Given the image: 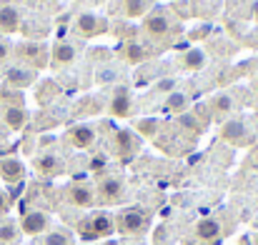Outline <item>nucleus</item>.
I'll list each match as a JSON object with an SVG mask.
<instances>
[{
    "label": "nucleus",
    "mask_w": 258,
    "mask_h": 245,
    "mask_svg": "<svg viewBox=\"0 0 258 245\" xmlns=\"http://www.w3.org/2000/svg\"><path fill=\"white\" fill-rule=\"evenodd\" d=\"M115 233V215L105 210H93L78 223V235L83 240H103Z\"/></svg>",
    "instance_id": "obj_1"
},
{
    "label": "nucleus",
    "mask_w": 258,
    "mask_h": 245,
    "mask_svg": "<svg viewBox=\"0 0 258 245\" xmlns=\"http://www.w3.org/2000/svg\"><path fill=\"white\" fill-rule=\"evenodd\" d=\"M151 225V215L146 208L141 205H131V208H123L118 215H115V230L120 235H143Z\"/></svg>",
    "instance_id": "obj_2"
},
{
    "label": "nucleus",
    "mask_w": 258,
    "mask_h": 245,
    "mask_svg": "<svg viewBox=\"0 0 258 245\" xmlns=\"http://www.w3.org/2000/svg\"><path fill=\"white\" fill-rule=\"evenodd\" d=\"M13 50H15L18 60L23 65L33 68V70H43V68L50 65V48L40 40H25V43L15 45Z\"/></svg>",
    "instance_id": "obj_3"
},
{
    "label": "nucleus",
    "mask_w": 258,
    "mask_h": 245,
    "mask_svg": "<svg viewBox=\"0 0 258 245\" xmlns=\"http://www.w3.org/2000/svg\"><path fill=\"white\" fill-rule=\"evenodd\" d=\"M125 198V180L115 173H108L95 185V200L100 205H118Z\"/></svg>",
    "instance_id": "obj_4"
},
{
    "label": "nucleus",
    "mask_w": 258,
    "mask_h": 245,
    "mask_svg": "<svg viewBox=\"0 0 258 245\" xmlns=\"http://www.w3.org/2000/svg\"><path fill=\"white\" fill-rule=\"evenodd\" d=\"M138 150H141V138L131 128H115V133L110 135V153L120 160H131L138 155Z\"/></svg>",
    "instance_id": "obj_5"
},
{
    "label": "nucleus",
    "mask_w": 258,
    "mask_h": 245,
    "mask_svg": "<svg viewBox=\"0 0 258 245\" xmlns=\"http://www.w3.org/2000/svg\"><path fill=\"white\" fill-rule=\"evenodd\" d=\"M73 33L78 35V38H98V35H103V33H108V20L103 18V15H98V13H90V10H83L78 18H76V23H73Z\"/></svg>",
    "instance_id": "obj_6"
},
{
    "label": "nucleus",
    "mask_w": 258,
    "mask_h": 245,
    "mask_svg": "<svg viewBox=\"0 0 258 245\" xmlns=\"http://www.w3.org/2000/svg\"><path fill=\"white\" fill-rule=\"evenodd\" d=\"M18 225H20V233H23V235H33V238H38V235H45V233L50 230L53 218H50L45 210L33 208V210H25V213H23V218H20Z\"/></svg>",
    "instance_id": "obj_7"
},
{
    "label": "nucleus",
    "mask_w": 258,
    "mask_h": 245,
    "mask_svg": "<svg viewBox=\"0 0 258 245\" xmlns=\"http://www.w3.org/2000/svg\"><path fill=\"white\" fill-rule=\"evenodd\" d=\"M143 30H146L148 38H153V40H166L173 33V23H171V18L166 15V10L156 8V10L146 13V18H143Z\"/></svg>",
    "instance_id": "obj_8"
},
{
    "label": "nucleus",
    "mask_w": 258,
    "mask_h": 245,
    "mask_svg": "<svg viewBox=\"0 0 258 245\" xmlns=\"http://www.w3.org/2000/svg\"><path fill=\"white\" fill-rule=\"evenodd\" d=\"M108 113L113 118H120V120H125V118L133 115V95H131V90L125 85H115L113 88L110 103H108Z\"/></svg>",
    "instance_id": "obj_9"
},
{
    "label": "nucleus",
    "mask_w": 258,
    "mask_h": 245,
    "mask_svg": "<svg viewBox=\"0 0 258 245\" xmlns=\"http://www.w3.org/2000/svg\"><path fill=\"white\" fill-rule=\"evenodd\" d=\"M33 168L40 178H58V175L66 173V160L58 153H40L33 160Z\"/></svg>",
    "instance_id": "obj_10"
},
{
    "label": "nucleus",
    "mask_w": 258,
    "mask_h": 245,
    "mask_svg": "<svg viewBox=\"0 0 258 245\" xmlns=\"http://www.w3.org/2000/svg\"><path fill=\"white\" fill-rule=\"evenodd\" d=\"M66 200L76 208H93L98 200H95V188L88 185V183H71L66 188Z\"/></svg>",
    "instance_id": "obj_11"
},
{
    "label": "nucleus",
    "mask_w": 258,
    "mask_h": 245,
    "mask_svg": "<svg viewBox=\"0 0 258 245\" xmlns=\"http://www.w3.org/2000/svg\"><path fill=\"white\" fill-rule=\"evenodd\" d=\"M95 138H98V133H95V128L88 125V123H76V125L66 133V140H68L76 150L93 148V145H95Z\"/></svg>",
    "instance_id": "obj_12"
},
{
    "label": "nucleus",
    "mask_w": 258,
    "mask_h": 245,
    "mask_svg": "<svg viewBox=\"0 0 258 245\" xmlns=\"http://www.w3.org/2000/svg\"><path fill=\"white\" fill-rule=\"evenodd\" d=\"M3 78L5 83L10 85V88H28V85H33L35 78H38V70H33V68H28V65H8L5 68V73H3Z\"/></svg>",
    "instance_id": "obj_13"
},
{
    "label": "nucleus",
    "mask_w": 258,
    "mask_h": 245,
    "mask_svg": "<svg viewBox=\"0 0 258 245\" xmlns=\"http://www.w3.org/2000/svg\"><path fill=\"white\" fill-rule=\"evenodd\" d=\"M76 58H78V48L68 40H60L50 48V65L53 68H68L76 63Z\"/></svg>",
    "instance_id": "obj_14"
},
{
    "label": "nucleus",
    "mask_w": 258,
    "mask_h": 245,
    "mask_svg": "<svg viewBox=\"0 0 258 245\" xmlns=\"http://www.w3.org/2000/svg\"><path fill=\"white\" fill-rule=\"evenodd\" d=\"M193 235L201 240V243H213L223 235V228H221V220L218 218H201L196 225H193Z\"/></svg>",
    "instance_id": "obj_15"
},
{
    "label": "nucleus",
    "mask_w": 258,
    "mask_h": 245,
    "mask_svg": "<svg viewBox=\"0 0 258 245\" xmlns=\"http://www.w3.org/2000/svg\"><path fill=\"white\" fill-rule=\"evenodd\" d=\"M221 135H223V140H228L231 145H238V148L251 143V133H248L246 123H241V120H228V123L223 125Z\"/></svg>",
    "instance_id": "obj_16"
},
{
    "label": "nucleus",
    "mask_w": 258,
    "mask_h": 245,
    "mask_svg": "<svg viewBox=\"0 0 258 245\" xmlns=\"http://www.w3.org/2000/svg\"><path fill=\"white\" fill-rule=\"evenodd\" d=\"M23 178H25V165H23V160H18V158H13V155L0 158V180L15 185V183H20Z\"/></svg>",
    "instance_id": "obj_17"
},
{
    "label": "nucleus",
    "mask_w": 258,
    "mask_h": 245,
    "mask_svg": "<svg viewBox=\"0 0 258 245\" xmlns=\"http://www.w3.org/2000/svg\"><path fill=\"white\" fill-rule=\"evenodd\" d=\"M20 20H23V15L15 5H0V35L20 30Z\"/></svg>",
    "instance_id": "obj_18"
},
{
    "label": "nucleus",
    "mask_w": 258,
    "mask_h": 245,
    "mask_svg": "<svg viewBox=\"0 0 258 245\" xmlns=\"http://www.w3.org/2000/svg\"><path fill=\"white\" fill-rule=\"evenodd\" d=\"M25 120H28V113L18 105H8V108H3V123L10 128V130H23V125H25Z\"/></svg>",
    "instance_id": "obj_19"
},
{
    "label": "nucleus",
    "mask_w": 258,
    "mask_h": 245,
    "mask_svg": "<svg viewBox=\"0 0 258 245\" xmlns=\"http://www.w3.org/2000/svg\"><path fill=\"white\" fill-rule=\"evenodd\" d=\"M206 50H201V48H188L185 53H183V58H180V63H183V68L185 70H203L206 68Z\"/></svg>",
    "instance_id": "obj_20"
},
{
    "label": "nucleus",
    "mask_w": 258,
    "mask_h": 245,
    "mask_svg": "<svg viewBox=\"0 0 258 245\" xmlns=\"http://www.w3.org/2000/svg\"><path fill=\"white\" fill-rule=\"evenodd\" d=\"M40 245H76V240H73V233L71 230H66V228H50L40 238Z\"/></svg>",
    "instance_id": "obj_21"
},
{
    "label": "nucleus",
    "mask_w": 258,
    "mask_h": 245,
    "mask_svg": "<svg viewBox=\"0 0 258 245\" xmlns=\"http://www.w3.org/2000/svg\"><path fill=\"white\" fill-rule=\"evenodd\" d=\"M123 58H125L131 65H138V63H143V60L148 58V50H146L141 43H136V40H128V43L123 45Z\"/></svg>",
    "instance_id": "obj_22"
},
{
    "label": "nucleus",
    "mask_w": 258,
    "mask_h": 245,
    "mask_svg": "<svg viewBox=\"0 0 258 245\" xmlns=\"http://www.w3.org/2000/svg\"><path fill=\"white\" fill-rule=\"evenodd\" d=\"M211 110H213L216 118L228 115V113L233 110V98H231L228 93H216V95L211 98Z\"/></svg>",
    "instance_id": "obj_23"
},
{
    "label": "nucleus",
    "mask_w": 258,
    "mask_h": 245,
    "mask_svg": "<svg viewBox=\"0 0 258 245\" xmlns=\"http://www.w3.org/2000/svg\"><path fill=\"white\" fill-rule=\"evenodd\" d=\"M20 225H15V220H3L0 223V245H18L20 240Z\"/></svg>",
    "instance_id": "obj_24"
},
{
    "label": "nucleus",
    "mask_w": 258,
    "mask_h": 245,
    "mask_svg": "<svg viewBox=\"0 0 258 245\" xmlns=\"http://www.w3.org/2000/svg\"><path fill=\"white\" fill-rule=\"evenodd\" d=\"M178 125H180L190 138H198V135L203 133V123L196 118V113H188V110H185L183 115H178Z\"/></svg>",
    "instance_id": "obj_25"
},
{
    "label": "nucleus",
    "mask_w": 258,
    "mask_h": 245,
    "mask_svg": "<svg viewBox=\"0 0 258 245\" xmlns=\"http://www.w3.org/2000/svg\"><path fill=\"white\" fill-rule=\"evenodd\" d=\"M166 108L171 110L173 115H183V113L188 110V98H185V93H180V90H173L171 95L166 98Z\"/></svg>",
    "instance_id": "obj_26"
},
{
    "label": "nucleus",
    "mask_w": 258,
    "mask_h": 245,
    "mask_svg": "<svg viewBox=\"0 0 258 245\" xmlns=\"http://www.w3.org/2000/svg\"><path fill=\"white\" fill-rule=\"evenodd\" d=\"M148 10V0H123V13L128 18H146Z\"/></svg>",
    "instance_id": "obj_27"
},
{
    "label": "nucleus",
    "mask_w": 258,
    "mask_h": 245,
    "mask_svg": "<svg viewBox=\"0 0 258 245\" xmlns=\"http://www.w3.org/2000/svg\"><path fill=\"white\" fill-rule=\"evenodd\" d=\"M138 130H141L143 135H153V133H158V123H156V120H141V123H138Z\"/></svg>",
    "instance_id": "obj_28"
},
{
    "label": "nucleus",
    "mask_w": 258,
    "mask_h": 245,
    "mask_svg": "<svg viewBox=\"0 0 258 245\" xmlns=\"http://www.w3.org/2000/svg\"><path fill=\"white\" fill-rule=\"evenodd\" d=\"M10 53H13V45H10L5 38H0V65L10 58Z\"/></svg>",
    "instance_id": "obj_29"
},
{
    "label": "nucleus",
    "mask_w": 258,
    "mask_h": 245,
    "mask_svg": "<svg viewBox=\"0 0 258 245\" xmlns=\"http://www.w3.org/2000/svg\"><path fill=\"white\" fill-rule=\"evenodd\" d=\"M156 90H161V93H168V95H171L173 90H175V80H171V78H168V80H158L156 83Z\"/></svg>",
    "instance_id": "obj_30"
},
{
    "label": "nucleus",
    "mask_w": 258,
    "mask_h": 245,
    "mask_svg": "<svg viewBox=\"0 0 258 245\" xmlns=\"http://www.w3.org/2000/svg\"><path fill=\"white\" fill-rule=\"evenodd\" d=\"M8 213V195L0 190V215H5Z\"/></svg>",
    "instance_id": "obj_31"
},
{
    "label": "nucleus",
    "mask_w": 258,
    "mask_h": 245,
    "mask_svg": "<svg viewBox=\"0 0 258 245\" xmlns=\"http://www.w3.org/2000/svg\"><path fill=\"white\" fill-rule=\"evenodd\" d=\"M253 245H258V233H256V238H253Z\"/></svg>",
    "instance_id": "obj_32"
},
{
    "label": "nucleus",
    "mask_w": 258,
    "mask_h": 245,
    "mask_svg": "<svg viewBox=\"0 0 258 245\" xmlns=\"http://www.w3.org/2000/svg\"><path fill=\"white\" fill-rule=\"evenodd\" d=\"M256 170H258V158H256Z\"/></svg>",
    "instance_id": "obj_33"
}]
</instances>
